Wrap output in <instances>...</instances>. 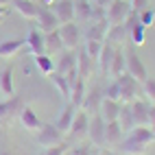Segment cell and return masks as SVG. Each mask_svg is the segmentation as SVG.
<instances>
[{"label":"cell","mask_w":155,"mask_h":155,"mask_svg":"<svg viewBox=\"0 0 155 155\" xmlns=\"http://www.w3.org/2000/svg\"><path fill=\"white\" fill-rule=\"evenodd\" d=\"M105 98H109V101H120V85H118L116 79H114L111 83L105 87Z\"/></svg>","instance_id":"cell-37"},{"label":"cell","mask_w":155,"mask_h":155,"mask_svg":"<svg viewBox=\"0 0 155 155\" xmlns=\"http://www.w3.org/2000/svg\"><path fill=\"white\" fill-rule=\"evenodd\" d=\"M7 13H9V9H7V7H0V22L7 18Z\"/></svg>","instance_id":"cell-44"},{"label":"cell","mask_w":155,"mask_h":155,"mask_svg":"<svg viewBox=\"0 0 155 155\" xmlns=\"http://www.w3.org/2000/svg\"><path fill=\"white\" fill-rule=\"evenodd\" d=\"M94 155H114V153H109V151H105V149H98Z\"/></svg>","instance_id":"cell-45"},{"label":"cell","mask_w":155,"mask_h":155,"mask_svg":"<svg viewBox=\"0 0 155 155\" xmlns=\"http://www.w3.org/2000/svg\"><path fill=\"white\" fill-rule=\"evenodd\" d=\"M114 48L111 44H103V50L98 55V61H96V70H101V74H109V64H111V55H114Z\"/></svg>","instance_id":"cell-28"},{"label":"cell","mask_w":155,"mask_h":155,"mask_svg":"<svg viewBox=\"0 0 155 155\" xmlns=\"http://www.w3.org/2000/svg\"><path fill=\"white\" fill-rule=\"evenodd\" d=\"M105 125L107 122L101 118V114L90 116V129H87V138L92 140V144H96L98 149H105Z\"/></svg>","instance_id":"cell-8"},{"label":"cell","mask_w":155,"mask_h":155,"mask_svg":"<svg viewBox=\"0 0 155 155\" xmlns=\"http://www.w3.org/2000/svg\"><path fill=\"white\" fill-rule=\"evenodd\" d=\"M103 44H105V42H98V39H85L81 46H83V50L94 61H98V55H101V50H103Z\"/></svg>","instance_id":"cell-33"},{"label":"cell","mask_w":155,"mask_h":155,"mask_svg":"<svg viewBox=\"0 0 155 155\" xmlns=\"http://www.w3.org/2000/svg\"><path fill=\"white\" fill-rule=\"evenodd\" d=\"M120 109H122V103H120V101H109V98H103L98 114H101V118L105 120V122H111V120H118Z\"/></svg>","instance_id":"cell-15"},{"label":"cell","mask_w":155,"mask_h":155,"mask_svg":"<svg viewBox=\"0 0 155 155\" xmlns=\"http://www.w3.org/2000/svg\"><path fill=\"white\" fill-rule=\"evenodd\" d=\"M35 66H37V70L42 72V74H46V77H50V74L55 72V61L50 59V55H48V53L35 55Z\"/></svg>","instance_id":"cell-32"},{"label":"cell","mask_w":155,"mask_h":155,"mask_svg":"<svg viewBox=\"0 0 155 155\" xmlns=\"http://www.w3.org/2000/svg\"><path fill=\"white\" fill-rule=\"evenodd\" d=\"M59 37H61V44H64V48L68 50H77L81 46V37H83V33H81V28L77 22H66V24H59Z\"/></svg>","instance_id":"cell-2"},{"label":"cell","mask_w":155,"mask_h":155,"mask_svg":"<svg viewBox=\"0 0 155 155\" xmlns=\"http://www.w3.org/2000/svg\"><path fill=\"white\" fill-rule=\"evenodd\" d=\"M77 109H79V107H74L72 103H68V105L59 111V118H57V122H55V127H57L61 133H68V131H70V125H72V120H74Z\"/></svg>","instance_id":"cell-22"},{"label":"cell","mask_w":155,"mask_h":155,"mask_svg":"<svg viewBox=\"0 0 155 155\" xmlns=\"http://www.w3.org/2000/svg\"><path fill=\"white\" fill-rule=\"evenodd\" d=\"M149 7V0H131V11H142V9Z\"/></svg>","instance_id":"cell-41"},{"label":"cell","mask_w":155,"mask_h":155,"mask_svg":"<svg viewBox=\"0 0 155 155\" xmlns=\"http://www.w3.org/2000/svg\"><path fill=\"white\" fill-rule=\"evenodd\" d=\"M125 61H127V74H131L136 81H140V83H144V81L149 79V72H147V68H144L142 59L138 57V53L131 46L125 48Z\"/></svg>","instance_id":"cell-3"},{"label":"cell","mask_w":155,"mask_h":155,"mask_svg":"<svg viewBox=\"0 0 155 155\" xmlns=\"http://www.w3.org/2000/svg\"><path fill=\"white\" fill-rule=\"evenodd\" d=\"M92 22H98V20H105V9L103 7H96V5H92Z\"/></svg>","instance_id":"cell-40"},{"label":"cell","mask_w":155,"mask_h":155,"mask_svg":"<svg viewBox=\"0 0 155 155\" xmlns=\"http://www.w3.org/2000/svg\"><path fill=\"white\" fill-rule=\"evenodd\" d=\"M92 5H96V7H103V9H107V7L111 5V0H94Z\"/></svg>","instance_id":"cell-43"},{"label":"cell","mask_w":155,"mask_h":155,"mask_svg":"<svg viewBox=\"0 0 155 155\" xmlns=\"http://www.w3.org/2000/svg\"><path fill=\"white\" fill-rule=\"evenodd\" d=\"M50 9L55 11V15L59 18L61 24L66 22H74V0H55Z\"/></svg>","instance_id":"cell-11"},{"label":"cell","mask_w":155,"mask_h":155,"mask_svg":"<svg viewBox=\"0 0 155 155\" xmlns=\"http://www.w3.org/2000/svg\"><path fill=\"white\" fill-rule=\"evenodd\" d=\"M39 2H42V5H53L55 0H39Z\"/></svg>","instance_id":"cell-47"},{"label":"cell","mask_w":155,"mask_h":155,"mask_svg":"<svg viewBox=\"0 0 155 155\" xmlns=\"http://www.w3.org/2000/svg\"><path fill=\"white\" fill-rule=\"evenodd\" d=\"M138 18H140V24L144 26V28H149V26H153V22H155V11L151 7H147V9H142V11L138 13Z\"/></svg>","instance_id":"cell-36"},{"label":"cell","mask_w":155,"mask_h":155,"mask_svg":"<svg viewBox=\"0 0 155 155\" xmlns=\"http://www.w3.org/2000/svg\"><path fill=\"white\" fill-rule=\"evenodd\" d=\"M129 13H131L129 0H111V5L105 9V20L109 24H122Z\"/></svg>","instance_id":"cell-5"},{"label":"cell","mask_w":155,"mask_h":155,"mask_svg":"<svg viewBox=\"0 0 155 155\" xmlns=\"http://www.w3.org/2000/svg\"><path fill=\"white\" fill-rule=\"evenodd\" d=\"M85 94H87V81L79 77L74 83H72V90H70V98H68V103H72L74 107H81V105H83Z\"/></svg>","instance_id":"cell-23"},{"label":"cell","mask_w":155,"mask_h":155,"mask_svg":"<svg viewBox=\"0 0 155 155\" xmlns=\"http://www.w3.org/2000/svg\"><path fill=\"white\" fill-rule=\"evenodd\" d=\"M149 127L155 131V105L149 107Z\"/></svg>","instance_id":"cell-42"},{"label":"cell","mask_w":155,"mask_h":155,"mask_svg":"<svg viewBox=\"0 0 155 155\" xmlns=\"http://www.w3.org/2000/svg\"><path fill=\"white\" fill-rule=\"evenodd\" d=\"M68 142H61V144H57V147H53V149H44L39 155H66L68 153Z\"/></svg>","instance_id":"cell-38"},{"label":"cell","mask_w":155,"mask_h":155,"mask_svg":"<svg viewBox=\"0 0 155 155\" xmlns=\"http://www.w3.org/2000/svg\"><path fill=\"white\" fill-rule=\"evenodd\" d=\"M144 37H147V28L140 24V26H136V28L129 33V42H131L133 46H142V44H144Z\"/></svg>","instance_id":"cell-35"},{"label":"cell","mask_w":155,"mask_h":155,"mask_svg":"<svg viewBox=\"0 0 155 155\" xmlns=\"http://www.w3.org/2000/svg\"><path fill=\"white\" fill-rule=\"evenodd\" d=\"M127 72V61H125V48L116 46L114 48V55H111V64H109V77L111 79H118Z\"/></svg>","instance_id":"cell-12"},{"label":"cell","mask_w":155,"mask_h":155,"mask_svg":"<svg viewBox=\"0 0 155 155\" xmlns=\"http://www.w3.org/2000/svg\"><path fill=\"white\" fill-rule=\"evenodd\" d=\"M26 46L24 39H5L0 42V59H11Z\"/></svg>","instance_id":"cell-25"},{"label":"cell","mask_w":155,"mask_h":155,"mask_svg":"<svg viewBox=\"0 0 155 155\" xmlns=\"http://www.w3.org/2000/svg\"><path fill=\"white\" fill-rule=\"evenodd\" d=\"M35 138H37V144L42 149H53V147L64 142V133L55 127V122H48V125H42V129L35 133Z\"/></svg>","instance_id":"cell-4"},{"label":"cell","mask_w":155,"mask_h":155,"mask_svg":"<svg viewBox=\"0 0 155 155\" xmlns=\"http://www.w3.org/2000/svg\"><path fill=\"white\" fill-rule=\"evenodd\" d=\"M116 149H118L122 155H144V153H147V147H144V144L131 140L129 136L122 138V140L116 144Z\"/></svg>","instance_id":"cell-24"},{"label":"cell","mask_w":155,"mask_h":155,"mask_svg":"<svg viewBox=\"0 0 155 155\" xmlns=\"http://www.w3.org/2000/svg\"><path fill=\"white\" fill-rule=\"evenodd\" d=\"M103 98H105V90H101V87H92L87 94H85L83 105H81L79 109H83V111L90 114V116H94V114H98V109H101Z\"/></svg>","instance_id":"cell-10"},{"label":"cell","mask_w":155,"mask_h":155,"mask_svg":"<svg viewBox=\"0 0 155 155\" xmlns=\"http://www.w3.org/2000/svg\"><path fill=\"white\" fill-rule=\"evenodd\" d=\"M11 7L26 20H35L39 11V2H35V0H11Z\"/></svg>","instance_id":"cell-17"},{"label":"cell","mask_w":155,"mask_h":155,"mask_svg":"<svg viewBox=\"0 0 155 155\" xmlns=\"http://www.w3.org/2000/svg\"><path fill=\"white\" fill-rule=\"evenodd\" d=\"M68 155H94L92 147H85V144H79L74 149H68Z\"/></svg>","instance_id":"cell-39"},{"label":"cell","mask_w":155,"mask_h":155,"mask_svg":"<svg viewBox=\"0 0 155 155\" xmlns=\"http://www.w3.org/2000/svg\"><path fill=\"white\" fill-rule=\"evenodd\" d=\"M11 5V0H0V7H9Z\"/></svg>","instance_id":"cell-46"},{"label":"cell","mask_w":155,"mask_h":155,"mask_svg":"<svg viewBox=\"0 0 155 155\" xmlns=\"http://www.w3.org/2000/svg\"><path fill=\"white\" fill-rule=\"evenodd\" d=\"M77 68V50H68L64 48L61 50V57L55 61V70L61 72V74H68L70 70Z\"/></svg>","instance_id":"cell-14"},{"label":"cell","mask_w":155,"mask_h":155,"mask_svg":"<svg viewBox=\"0 0 155 155\" xmlns=\"http://www.w3.org/2000/svg\"><path fill=\"white\" fill-rule=\"evenodd\" d=\"M0 155H11V153H7V151H0Z\"/></svg>","instance_id":"cell-48"},{"label":"cell","mask_w":155,"mask_h":155,"mask_svg":"<svg viewBox=\"0 0 155 155\" xmlns=\"http://www.w3.org/2000/svg\"><path fill=\"white\" fill-rule=\"evenodd\" d=\"M107 28H109V22H107V20L92 22V24L87 26V31H85V39H98V42H105Z\"/></svg>","instance_id":"cell-26"},{"label":"cell","mask_w":155,"mask_h":155,"mask_svg":"<svg viewBox=\"0 0 155 155\" xmlns=\"http://www.w3.org/2000/svg\"><path fill=\"white\" fill-rule=\"evenodd\" d=\"M142 98H147L151 105H155V79H147L142 83Z\"/></svg>","instance_id":"cell-34"},{"label":"cell","mask_w":155,"mask_h":155,"mask_svg":"<svg viewBox=\"0 0 155 155\" xmlns=\"http://www.w3.org/2000/svg\"><path fill=\"white\" fill-rule=\"evenodd\" d=\"M118 85H120V103H131L136 98H142V83L136 81L131 74H122L116 79Z\"/></svg>","instance_id":"cell-1"},{"label":"cell","mask_w":155,"mask_h":155,"mask_svg":"<svg viewBox=\"0 0 155 155\" xmlns=\"http://www.w3.org/2000/svg\"><path fill=\"white\" fill-rule=\"evenodd\" d=\"M22 101L18 96H9L5 103H0V120H11L13 116H18L22 111Z\"/></svg>","instance_id":"cell-18"},{"label":"cell","mask_w":155,"mask_h":155,"mask_svg":"<svg viewBox=\"0 0 155 155\" xmlns=\"http://www.w3.org/2000/svg\"><path fill=\"white\" fill-rule=\"evenodd\" d=\"M0 92H2V96H13V66H7L2 72H0Z\"/></svg>","instance_id":"cell-27"},{"label":"cell","mask_w":155,"mask_h":155,"mask_svg":"<svg viewBox=\"0 0 155 155\" xmlns=\"http://www.w3.org/2000/svg\"><path fill=\"white\" fill-rule=\"evenodd\" d=\"M125 138V129L118 120H111L105 125V144L107 147H116V144Z\"/></svg>","instance_id":"cell-21"},{"label":"cell","mask_w":155,"mask_h":155,"mask_svg":"<svg viewBox=\"0 0 155 155\" xmlns=\"http://www.w3.org/2000/svg\"><path fill=\"white\" fill-rule=\"evenodd\" d=\"M44 48H46V53H61V50H64V44H61V37H59V31L44 33Z\"/></svg>","instance_id":"cell-30"},{"label":"cell","mask_w":155,"mask_h":155,"mask_svg":"<svg viewBox=\"0 0 155 155\" xmlns=\"http://www.w3.org/2000/svg\"><path fill=\"white\" fill-rule=\"evenodd\" d=\"M87 129H90V114H87V111H83V109H77L74 120H72L70 131H68L70 140L81 142L83 138H87Z\"/></svg>","instance_id":"cell-6"},{"label":"cell","mask_w":155,"mask_h":155,"mask_svg":"<svg viewBox=\"0 0 155 155\" xmlns=\"http://www.w3.org/2000/svg\"><path fill=\"white\" fill-rule=\"evenodd\" d=\"M92 18V2L90 0H74V20L87 22Z\"/></svg>","instance_id":"cell-31"},{"label":"cell","mask_w":155,"mask_h":155,"mask_svg":"<svg viewBox=\"0 0 155 155\" xmlns=\"http://www.w3.org/2000/svg\"><path fill=\"white\" fill-rule=\"evenodd\" d=\"M127 39H129V33H127L125 24H109L107 37H105L107 44H111V46H122Z\"/></svg>","instance_id":"cell-19"},{"label":"cell","mask_w":155,"mask_h":155,"mask_svg":"<svg viewBox=\"0 0 155 155\" xmlns=\"http://www.w3.org/2000/svg\"><path fill=\"white\" fill-rule=\"evenodd\" d=\"M127 136H129L131 140H136V142L144 144V147H149L151 142H155V131H153L149 125H136L133 129L127 131Z\"/></svg>","instance_id":"cell-13"},{"label":"cell","mask_w":155,"mask_h":155,"mask_svg":"<svg viewBox=\"0 0 155 155\" xmlns=\"http://www.w3.org/2000/svg\"><path fill=\"white\" fill-rule=\"evenodd\" d=\"M24 42H26V48L33 53V57L46 53V48H44V33H42L39 28H31V33L26 35Z\"/></svg>","instance_id":"cell-20"},{"label":"cell","mask_w":155,"mask_h":155,"mask_svg":"<svg viewBox=\"0 0 155 155\" xmlns=\"http://www.w3.org/2000/svg\"><path fill=\"white\" fill-rule=\"evenodd\" d=\"M18 118H20V122H22V127H24L26 131H33V133H37L39 129H42V125H44L31 107H22V111L18 114Z\"/></svg>","instance_id":"cell-16"},{"label":"cell","mask_w":155,"mask_h":155,"mask_svg":"<svg viewBox=\"0 0 155 155\" xmlns=\"http://www.w3.org/2000/svg\"><path fill=\"white\" fill-rule=\"evenodd\" d=\"M37 28L42 31V33H50V31H57L59 28V18L55 15V11L50 9V5H39V11H37Z\"/></svg>","instance_id":"cell-7"},{"label":"cell","mask_w":155,"mask_h":155,"mask_svg":"<svg viewBox=\"0 0 155 155\" xmlns=\"http://www.w3.org/2000/svg\"><path fill=\"white\" fill-rule=\"evenodd\" d=\"M50 81H53V85L57 87V92L64 98H70V90H72V85H70V81L66 79V74H61V72H53V74H50Z\"/></svg>","instance_id":"cell-29"},{"label":"cell","mask_w":155,"mask_h":155,"mask_svg":"<svg viewBox=\"0 0 155 155\" xmlns=\"http://www.w3.org/2000/svg\"><path fill=\"white\" fill-rule=\"evenodd\" d=\"M77 72H79V77L85 79V81L96 72V61L83 50V46L77 48Z\"/></svg>","instance_id":"cell-9"}]
</instances>
